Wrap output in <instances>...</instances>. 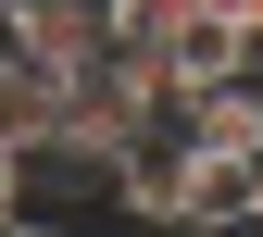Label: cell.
<instances>
[{"label":"cell","instance_id":"6da1fadb","mask_svg":"<svg viewBox=\"0 0 263 237\" xmlns=\"http://www.w3.org/2000/svg\"><path fill=\"white\" fill-rule=\"evenodd\" d=\"M0 50L38 75H88L113 62V0H0Z\"/></svg>","mask_w":263,"mask_h":237},{"label":"cell","instance_id":"7a4b0ae2","mask_svg":"<svg viewBox=\"0 0 263 237\" xmlns=\"http://www.w3.org/2000/svg\"><path fill=\"white\" fill-rule=\"evenodd\" d=\"M151 50H163V75H176V100H188V88H226V75H251V62H263V38L226 13V0H188Z\"/></svg>","mask_w":263,"mask_h":237},{"label":"cell","instance_id":"3957f363","mask_svg":"<svg viewBox=\"0 0 263 237\" xmlns=\"http://www.w3.org/2000/svg\"><path fill=\"white\" fill-rule=\"evenodd\" d=\"M50 125H63V75H38V62H13V50H0V150L50 138Z\"/></svg>","mask_w":263,"mask_h":237},{"label":"cell","instance_id":"277c9868","mask_svg":"<svg viewBox=\"0 0 263 237\" xmlns=\"http://www.w3.org/2000/svg\"><path fill=\"white\" fill-rule=\"evenodd\" d=\"M176 13H188V0H113V38H163Z\"/></svg>","mask_w":263,"mask_h":237},{"label":"cell","instance_id":"5b68a950","mask_svg":"<svg viewBox=\"0 0 263 237\" xmlns=\"http://www.w3.org/2000/svg\"><path fill=\"white\" fill-rule=\"evenodd\" d=\"M176 237H263V225H176Z\"/></svg>","mask_w":263,"mask_h":237},{"label":"cell","instance_id":"8992f818","mask_svg":"<svg viewBox=\"0 0 263 237\" xmlns=\"http://www.w3.org/2000/svg\"><path fill=\"white\" fill-rule=\"evenodd\" d=\"M0 225H13V150H0Z\"/></svg>","mask_w":263,"mask_h":237},{"label":"cell","instance_id":"52a82bcc","mask_svg":"<svg viewBox=\"0 0 263 237\" xmlns=\"http://www.w3.org/2000/svg\"><path fill=\"white\" fill-rule=\"evenodd\" d=\"M226 13H238V25H251V38H263V0H226Z\"/></svg>","mask_w":263,"mask_h":237}]
</instances>
